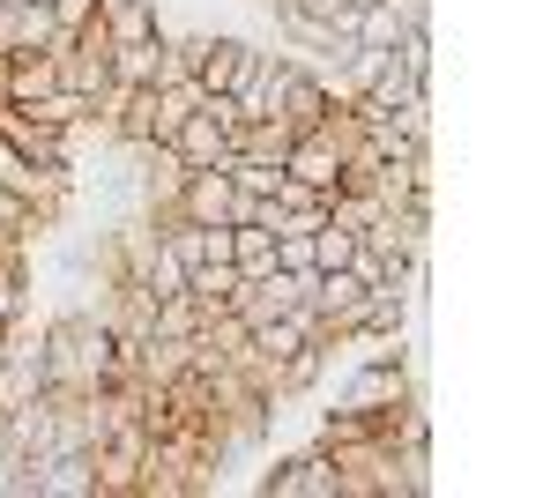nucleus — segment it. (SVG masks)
<instances>
[{
    "label": "nucleus",
    "instance_id": "f257e3e1",
    "mask_svg": "<svg viewBox=\"0 0 558 498\" xmlns=\"http://www.w3.org/2000/svg\"><path fill=\"white\" fill-rule=\"evenodd\" d=\"M410 394H417L410 357H357V373L336 387V402H343V410H357V416H395Z\"/></svg>",
    "mask_w": 558,
    "mask_h": 498
},
{
    "label": "nucleus",
    "instance_id": "f03ea898",
    "mask_svg": "<svg viewBox=\"0 0 558 498\" xmlns=\"http://www.w3.org/2000/svg\"><path fill=\"white\" fill-rule=\"evenodd\" d=\"M0 142H8L23 165H38V171H75L68 165V134L45 126L31 105H0ZM75 179H83V171H75Z\"/></svg>",
    "mask_w": 558,
    "mask_h": 498
},
{
    "label": "nucleus",
    "instance_id": "7ed1b4c3",
    "mask_svg": "<svg viewBox=\"0 0 558 498\" xmlns=\"http://www.w3.org/2000/svg\"><path fill=\"white\" fill-rule=\"evenodd\" d=\"M260 498H336V454L313 439L299 454H283L268 476H260Z\"/></svg>",
    "mask_w": 558,
    "mask_h": 498
},
{
    "label": "nucleus",
    "instance_id": "20e7f679",
    "mask_svg": "<svg viewBox=\"0 0 558 498\" xmlns=\"http://www.w3.org/2000/svg\"><path fill=\"white\" fill-rule=\"evenodd\" d=\"M172 75H186L172 60V38H134V45H112V89H165Z\"/></svg>",
    "mask_w": 558,
    "mask_h": 498
},
{
    "label": "nucleus",
    "instance_id": "39448f33",
    "mask_svg": "<svg viewBox=\"0 0 558 498\" xmlns=\"http://www.w3.org/2000/svg\"><path fill=\"white\" fill-rule=\"evenodd\" d=\"M172 216H186V223H239V186L223 179V165L186 171L179 194H172Z\"/></svg>",
    "mask_w": 558,
    "mask_h": 498
},
{
    "label": "nucleus",
    "instance_id": "423d86ee",
    "mask_svg": "<svg viewBox=\"0 0 558 498\" xmlns=\"http://www.w3.org/2000/svg\"><path fill=\"white\" fill-rule=\"evenodd\" d=\"M305 305H313V320L343 342L350 328H357V313H365V283L350 276V268H320L313 276V291H305Z\"/></svg>",
    "mask_w": 558,
    "mask_h": 498
},
{
    "label": "nucleus",
    "instance_id": "0eeeda50",
    "mask_svg": "<svg viewBox=\"0 0 558 498\" xmlns=\"http://www.w3.org/2000/svg\"><path fill=\"white\" fill-rule=\"evenodd\" d=\"M60 38H68L60 15L38 8V0H15L8 23H0V52H8V60H23V52H60Z\"/></svg>",
    "mask_w": 558,
    "mask_h": 498
},
{
    "label": "nucleus",
    "instance_id": "6e6552de",
    "mask_svg": "<svg viewBox=\"0 0 558 498\" xmlns=\"http://www.w3.org/2000/svg\"><path fill=\"white\" fill-rule=\"evenodd\" d=\"M165 149H172V157H179V165H186V171H216V165H223V157H231V134H223V126H216L209 112L194 105V112L179 120V134H172V142H165Z\"/></svg>",
    "mask_w": 558,
    "mask_h": 498
},
{
    "label": "nucleus",
    "instance_id": "1a4fd4ad",
    "mask_svg": "<svg viewBox=\"0 0 558 498\" xmlns=\"http://www.w3.org/2000/svg\"><path fill=\"white\" fill-rule=\"evenodd\" d=\"M38 498H97V454L38 461Z\"/></svg>",
    "mask_w": 558,
    "mask_h": 498
},
{
    "label": "nucleus",
    "instance_id": "9d476101",
    "mask_svg": "<svg viewBox=\"0 0 558 498\" xmlns=\"http://www.w3.org/2000/svg\"><path fill=\"white\" fill-rule=\"evenodd\" d=\"M283 171H291V179H305V186H320V194H336V179H343V157H336V142H320V134H299V142H291V157H283Z\"/></svg>",
    "mask_w": 558,
    "mask_h": 498
},
{
    "label": "nucleus",
    "instance_id": "9b49d317",
    "mask_svg": "<svg viewBox=\"0 0 558 498\" xmlns=\"http://www.w3.org/2000/svg\"><path fill=\"white\" fill-rule=\"evenodd\" d=\"M97 23H105L112 45H134V38H157V31H165L157 0H97Z\"/></svg>",
    "mask_w": 558,
    "mask_h": 498
},
{
    "label": "nucleus",
    "instance_id": "f8f14e48",
    "mask_svg": "<svg viewBox=\"0 0 558 498\" xmlns=\"http://www.w3.org/2000/svg\"><path fill=\"white\" fill-rule=\"evenodd\" d=\"M60 89V60L52 52H23V60H8V105H38Z\"/></svg>",
    "mask_w": 558,
    "mask_h": 498
},
{
    "label": "nucleus",
    "instance_id": "ddd939ff",
    "mask_svg": "<svg viewBox=\"0 0 558 498\" xmlns=\"http://www.w3.org/2000/svg\"><path fill=\"white\" fill-rule=\"evenodd\" d=\"M239 268L231 260H202V268H186V297L202 305V313H231V297H239Z\"/></svg>",
    "mask_w": 558,
    "mask_h": 498
},
{
    "label": "nucleus",
    "instance_id": "4468645a",
    "mask_svg": "<svg viewBox=\"0 0 558 498\" xmlns=\"http://www.w3.org/2000/svg\"><path fill=\"white\" fill-rule=\"evenodd\" d=\"M231 268H239V276H268V268H276V231L254 223V216L231 223Z\"/></svg>",
    "mask_w": 558,
    "mask_h": 498
},
{
    "label": "nucleus",
    "instance_id": "2eb2a0df",
    "mask_svg": "<svg viewBox=\"0 0 558 498\" xmlns=\"http://www.w3.org/2000/svg\"><path fill=\"white\" fill-rule=\"evenodd\" d=\"M202 320H209V313H202L186 291H172V297H157V305H149V335H172V342L202 335Z\"/></svg>",
    "mask_w": 558,
    "mask_h": 498
},
{
    "label": "nucleus",
    "instance_id": "dca6fc26",
    "mask_svg": "<svg viewBox=\"0 0 558 498\" xmlns=\"http://www.w3.org/2000/svg\"><path fill=\"white\" fill-rule=\"evenodd\" d=\"M291 142H299V134H291L283 120H254L246 134H239V142H231V157H260V165H283V157H291Z\"/></svg>",
    "mask_w": 558,
    "mask_h": 498
},
{
    "label": "nucleus",
    "instance_id": "f3484780",
    "mask_svg": "<svg viewBox=\"0 0 558 498\" xmlns=\"http://www.w3.org/2000/svg\"><path fill=\"white\" fill-rule=\"evenodd\" d=\"M350 260H357V231H343V223L320 216V223H313V276H320V268H350Z\"/></svg>",
    "mask_w": 558,
    "mask_h": 498
},
{
    "label": "nucleus",
    "instance_id": "a211bd4d",
    "mask_svg": "<svg viewBox=\"0 0 558 498\" xmlns=\"http://www.w3.org/2000/svg\"><path fill=\"white\" fill-rule=\"evenodd\" d=\"M320 216H328V223H343V231H365V223L380 216V202H373V194H343V186H336Z\"/></svg>",
    "mask_w": 558,
    "mask_h": 498
},
{
    "label": "nucleus",
    "instance_id": "6ab92c4d",
    "mask_svg": "<svg viewBox=\"0 0 558 498\" xmlns=\"http://www.w3.org/2000/svg\"><path fill=\"white\" fill-rule=\"evenodd\" d=\"M142 291H149V297H172V291H186V268H179L172 253L157 246V260H149V276H142Z\"/></svg>",
    "mask_w": 558,
    "mask_h": 498
},
{
    "label": "nucleus",
    "instance_id": "aec40b11",
    "mask_svg": "<svg viewBox=\"0 0 558 498\" xmlns=\"http://www.w3.org/2000/svg\"><path fill=\"white\" fill-rule=\"evenodd\" d=\"M0 105H8V52H0Z\"/></svg>",
    "mask_w": 558,
    "mask_h": 498
},
{
    "label": "nucleus",
    "instance_id": "412c9836",
    "mask_svg": "<svg viewBox=\"0 0 558 498\" xmlns=\"http://www.w3.org/2000/svg\"><path fill=\"white\" fill-rule=\"evenodd\" d=\"M38 8H60V0H38Z\"/></svg>",
    "mask_w": 558,
    "mask_h": 498
},
{
    "label": "nucleus",
    "instance_id": "4be33fe9",
    "mask_svg": "<svg viewBox=\"0 0 558 498\" xmlns=\"http://www.w3.org/2000/svg\"><path fill=\"white\" fill-rule=\"evenodd\" d=\"M8 8H15V0H8Z\"/></svg>",
    "mask_w": 558,
    "mask_h": 498
}]
</instances>
